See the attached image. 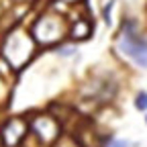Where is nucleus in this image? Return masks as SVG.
Returning <instances> with one entry per match:
<instances>
[{
    "mask_svg": "<svg viewBox=\"0 0 147 147\" xmlns=\"http://www.w3.org/2000/svg\"><path fill=\"white\" fill-rule=\"evenodd\" d=\"M119 51L133 59L135 65L147 69V39L137 33V25L133 21H123V31L119 35Z\"/></svg>",
    "mask_w": 147,
    "mask_h": 147,
    "instance_id": "nucleus-2",
    "label": "nucleus"
},
{
    "mask_svg": "<svg viewBox=\"0 0 147 147\" xmlns=\"http://www.w3.org/2000/svg\"><path fill=\"white\" fill-rule=\"evenodd\" d=\"M145 123H147V117H145Z\"/></svg>",
    "mask_w": 147,
    "mask_h": 147,
    "instance_id": "nucleus-12",
    "label": "nucleus"
},
{
    "mask_svg": "<svg viewBox=\"0 0 147 147\" xmlns=\"http://www.w3.org/2000/svg\"><path fill=\"white\" fill-rule=\"evenodd\" d=\"M104 147H131V143L125 141V139H115V137H110L108 143H106Z\"/></svg>",
    "mask_w": 147,
    "mask_h": 147,
    "instance_id": "nucleus-9",
    "label": "nucleus"
},
{
    "mask_svg": "<svg viewBox=\"0 0 147 147\" xmlns=\"http://www.w3.org/2000/svg\"><path fill=\"white\" fill-rule=\"evenodd\" d=\"M74 51H76V47H61V49H57V53L63 55V57H67V55H74Z\"/></svg>",
    "mask_w": 147,
    "mask_h": 147,
    "instance_id": "nucleus-10",
    "label": "nucleus"
},
{
    "mask_svg": "<svg viewBox=\"0 0 147 147\" xmlns=\"http://www.w3.org/2000/svg\"><path fill=\"white\" fill-rule=\"evenodd\" d=\"M33 51H35L33 35L31 33L27 35L23 31H12L2 45V57L8 61L12 69H21L33 57Z\"/></svg>",
    "mask_w": 147,
    "mask_h": 147,
    "instance_id": "nucleus-1",
    "label": "nucleus"
},
{
    "mask_svg": "<svg viewBox=\"0 0 147 147\" xmlns=\"http://www.w3.org/2000/svg\"><path fill=\"white\" fill-rule=\"evenodd\" d=\"M135 108L141 110V113H147V92L145 90L137 92V96H135Z\"/></svg>",
    "mask_w": 147,
    "mask_h": 147,
    "instance_id": "nucleus-7",
    "label": "nucleus"
},
{
    "mask_svg": "<svg viewBox=\"0 0 147 147\" xmlns=\"http://www.w3.org/2000/svg\"><path fill=\"white\" fill-rule=\"evenodd\" d=\"M65 33V25L61 16L55 14H43L41 18H37L31 27V35L37 43L41 45H53L57 43Z\"/></svg>",
    "mask_w": 147,
    "mask_h": 147,
    "instance_id": "nucleus-3",
    "label": "nucleus"
},
{
    "mask_svg": "<svg viewBox=\"0 0 147 147\" xmlns=\"http://www.w3.org/2000/svg\"><path fill=\"white\" fill-rule=\"evenodd\" d=\"M31 133V125L23 117H12L4 123V127L0 129V139H2L4 147H18L27 135Z\"/></svg>",
    "mask_w": 147,
    "mask_h": 147,
    "instance_id": "nucleus-5",
    "label": "nucleus"
},
{
    "mask_svg": "<svg viewBox=\"0 0 147 147\" xmlns=\"http://www.w3.org/2000/svg\"><path fill=\"white\" fill-rule=\"evenodd\" d=\"M113 6H115V0H108V4L102 8V18H104V23L108 27L113 25V18H110V10H113Z\"/></svg>",
    "mask_w": 147,
    "mask_h": 147,
    "instance_id": "nucleus-8",
    "label": "nucleus"
},
{
    "mask_svg": "<svg viewBox=\"0 0 147 147\" xmlns=\"http://www.w3.org/2000/svg\"><path fill=\"white\" fill-rule=\"evenodd\" d=\"M29 125H31V135L43 145H49L59 139L61 127H59L57 119L51 115H37V117L29 119Z\"/></svg>",
    "mask_w": 147,
    "mask_h": 147,
    "instance_id": "nucleus-4",
    "label": "nucleus"
},
{
    "mask_svg": "<svg viewBox=\"0 0 147 147\" xmlns=\"http://www.w3.org/2000/svg\"><path fill=\"white\" fill-rule=\"evenodd\" d=\"M0 147H4V145H2V139H0Z\"/></svg>",
    "mask_w": 147,
    "mask_h": 147,
    "instance_id": "nucleus-11",
    "label": "nucleus"
},
{
    "mask_svg": "<svg viewBox=\"0 0 147 147\" xmlns=\"http://www.w3.org/2000/svg\"><path fill=\"white\" fill-rule=\"evenodd\" d=\"M90 33H92V27H90V23L86 21V18H80V21L74 25V29H71V37H74L76 41H84V39H88Z\"/></svg>",
    "mask_w": 147,
    "mask_h": 147,
    "instance_id": "nucleus-6",
    "label": "nucleus"
}]
</instances>
